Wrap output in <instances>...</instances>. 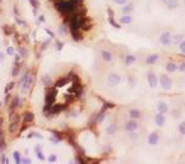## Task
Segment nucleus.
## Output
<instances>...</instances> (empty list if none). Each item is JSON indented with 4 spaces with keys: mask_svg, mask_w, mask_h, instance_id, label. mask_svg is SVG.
Segmentation results:
<instances>
[{
    "mask_svg": "<svg viewBox=\"0 0 185 164\" xmlns=\"http://www.w3.org/2000/svg\"><path fill=\"white\" fill-rule=\"evenodd\" d=\"M3 31H4V33L6 36H10V35L13 33V27L11 26H7V25H4L3 26Z\"/></svg>",
    "mask_w": 185,
    "mask_h": 164,
    "instance_id": "39448f33",
    "label": "nucleus"
},
{
    "mask_svg": "<svg viewBox=\"0 0 185 164\" xmlns=\"http://www.w3.org/2000/svg\"><path fill=\"white\" fill-rule=\"evenodd\" d=\"M0 3H1V0H0Z\"/></svg>",
    "mask_w": 185,
    "mask_h": 164,
    "instance_id": "4be33fe9",
    "label": "nucleus"
},
{
    "mask_svg": "<svg viewBox=\"0 0 185 164\" xmlns=\"http://www.w3.org/2000/svg\"><path fill=\"white\" fill-rule=\"evenodd\" d=\"M30 3H31V5H32V6H34L35 9H37V7H38V5H40V4H38V1H37V0H30Z\"/></svg>",
    "mask_w": 185,
    "mask_h": 164,
    "instance_id": "9b49d317",
    "label": "nucleus"
},
{
    "mask_svg": "<svg viewBox=\"0 0 185 164\" xmlns=\"http://www.w3.org/2000/svg\"><path fill=\"white\" fill-rule=\"evenodd\" d=\"M6 144H5V136H4V131L3 127L0 128V152H3L5 149Z\"/></svg>",
    "mask_w": 185,
    "mask_h": 164,
    "instance_id": "f03ea898",
    "label": "nucleus"
},
{
    "mask_svg": "<svg viewBox=\"0 0 185 164\" xmlns=\"http://www.w3.org/2000/svg\"><path fill=\"white\" fill-rule=\"evenodd\" d=\"M17 51L20 52V56H21V57H26V56H27V51H26L22 46H20V47L17 48Z\"/></svg>",
    "mask_w": 185,
    "mask_h": 164,
    "instance_id": "6e6552de",
    "label": "nucleus"
},
{
    "mask_svg": "<svg viewBox=\"0 0 185 164\" xmlns=\"http://www.w3.org/2000/svg\"><path fill=\"white\" fill-rule=\"evenodd\" d=\"M14 11H15V14H16V16H20V14H19V10H17L16 7L14 9Z\"/></svg>",
    "mask_w": 185,
    "mask_h": 164,
    "instance_id": "aec40b11",
    "label": "nucleus"
},
{
    "mask_svg": "<svg viewBox=\"0 0 185 164\" xmlns=\"http://www.w3.org/2000/svg\"><path fill=\"white\" fill-rule=\"evenodd\" d=\"M20 72V63H15V67L13 69V77H16Z\"/></svg>",
    "mask_w": 185,
    "mask_h": 164,
    "instance_id": "423d86ee",
    "label": "nucleus"
},
{
    "mask_svg": "<svg viewBox=\"0 0 185 164\" xmlns=\"http://www.w3.org/2000/svg\"><path fill=\"white\" fill-rule=\"evenodd\" d=\"M36 153H37V156L41 160H45V157L42 156V152H41V147L40 146H36Z\"/></svg>",
    "mask_w": 185,
    "mask_h": 164,
    "instance_id": "1a4fd4ad",
    "label": "nucleus"
},
{
    "mask_svg": "<svg viewBox=\"0 0 185 164\" xmlns=\"http://www.w3.org/2000/svg\"><path fill=\"white\" fill-rule=\"evenodd\" d=\"M1 105H3V102H0V106H1Z\"/></svg>",
    "mask_w": 185,
    "mask_h": 164,
    "instance_id": "412c9836",
    "label": "nucleus"
},
{
    "mask_svg": "<svg viewBox=\"0 0 185 164\" xmlns=\"http://www.w3.org/2000/svg\"><path fill=\"white\" fill-rule=\"evenodd\" d=\"M17 106H20V98L15 96L14 100L11 101V104H10V110H15Z\"/></svg>",
    "mask_w": 185,
    "mask_h": 164,
    "instance_id": "7ed1b4c3",
    "label": "nucleus"
},
{
    "mask_svg": "<svg viewBox=\"0 0 185 164\" xmlns=\"http://www.w3.org/2000/svg\"><path fill=\"white\" fill-rule=\"evenodd\" d=\"M21 162H22V163H26V164H27V163H31V160H30V159H22Z\"/></svg>",
    "mask_w": 185,
    "mask_h": 164,
    "instance_id": "a211bd4d",
    "label": "nucleus"
},
{
    "mask_svg": "<svg viewBox=\"0 0 185 164\" xmlns=\"http://www.w3.org/2000/svg\"><path fill=\"white\" fill-rule=\"evenodd\" d=\"M48 160H49V162H54V160H56V156H51V157L48 158Z\"/></svg>",
    "mask_w": 185,
    "mask_h": 164,
    "instance_id": "2eb2a0df",
    "label": "nucleus"
},
{
    "mask_svg": "<svg viewBox=\"0 0 185 164\" xmlns=\"http://www.w3.org/2000/svg\"><path fill=\"white\" fill-rule=\"evenodd\" d=\"M42 80H43V83H49V79H48V77H46V75L42 78Z\"/></svg>",
    "mask_w": 185,
    "mask_h": 164,
    "instance_id": "4468645a",
    "label": "nucleus"
},
{
    "mask_svg": "<svg viewBox=\"0 0 185 164\" xmlns=\"http://www.w3.org/2000/svg\"><path fill=\"white\" fill-rule=\"evenodd\" d=\"M9 99H10V95H9V94H6V98H5V102H6V104H7Z\"/></svg>",
    "mask_w": 185,
    "mask_h": 164,
    "instance_id": "6ab92c4d",
    "label": "nucleus"
},
{
    "mask_svg": "<svg viewBox=\"0 0 185 164\" xmlns=\"http://www.w3.org/2000/svg\"><path fill=\"white\" fill-rule=\"evenodd\" d=\"M16 22H17V24H21V25H26L25 21H22V20H20V19H19V16H16Z\"/></svg>",
    "mask_w": 185,
    "mask_h": 164,
    "instance_id": "ddd939ff",
    "label": "nucleus"
},
{
    "mask_svg": "<svg viewBox=\"0 0 185 164\" xmlns=\"http://www.w3.org/2000/svg\"><path fill=\"white\" fill-rule=\"evenodd\" d=\"M6 52H7V54H14V48L13 47H7Z\"/></svg>",
    "mask_w": 185,
    "mask_h": 164,
    "instance_id": "f8f14e48",
    "label": "nucleus"
},
{
    "mask_svg": "<svg viewBox=\"0 0 185 164\" xmlns=\"http://www.w3.org/2000/svg\"><path fill=\"white\" fill-rule=\"evenodd\" d=\"M3 124H4V118H3L1 116H0V128L3 127Z\"/></svg>",
    "mask_w": 185,
    "mask_h": 164,
    "instance_id": "f3484780",
    "label": "nucleus"
},
{
    "mask_svg": "<svg viewBox=\"0 0 185 164\" xmlns=\"http://www.w3.org/2000/svg\"><path fill=\"white\" fill-rule=\"evenodd\" d=\"M24 121L30 124V122L34 121V114H31V112H25L24 114Z\"/></svg>",
    "mask_w": 185,
    "mask_h": 164,
    "instance_id": "20e7f679",
    "label": "nucleus"
},
{
    "mask_svg": "<svg viewBox=\"0 0 185 164\" xmlns=\"http://www.w3.org/2000/svg\"><path fill=\"white\" fill-rule=\"evenodd\" d=\"M9 118H10V126H9V131L11 133H15L20 126V115L14 112V110H10V115H9Z\"/></svg>",
    "mask_w": 185,
    "mask_h": 164,
    "instance_id": "f257e3e1",
    "label": "nucleus"
},
{
    "mask_svg": "<svg viewBox=\"0 0 185 164\" xmlns=\"http://www.w3.org/2000/svg\"><path fill=\"white\" fill-rule=\"evenodd\" d=\"M14 159H15V163L16 164H20L21 163V154L19 152H14Z\"/></svg>",
    "mask_w": 185,
    "mask_h": 164,
    "instance_id": "0eeeda50",
    "label": "nucleus"
},
{
    "mask_svg": "<svg viewBox=\"0 0 185 164\" xmlns=\"http://www.w3.org/2000/svg\"><path fill=\"white\" fill-rule=\"evenodd\" d=\"M14 85H15L14 83H10L9 85H6V88H5V90H4V91H5V94H9V91L14 88Z\"/></svg>",
    "mask_w": 185,
    "mask_h": 164,
    "instance_id": "9d476101",
    "label": "nucleus"
},
{
    "mask_svg": "<svg viewBox=\"0 0 185 164\" xmlns=\"http://www.w3.org/2000/svg\"><path fill=\"white\" fill-rule=\"evenodd\" d=\"M4 58H5V56H4V53H0V63L4 60Z\"/></svg>",
    "mask_w": 185,
    "mask_h": 164,
    "instance_id": "dca6fc26",
    "label": "nucleus"
}]
</instances>
